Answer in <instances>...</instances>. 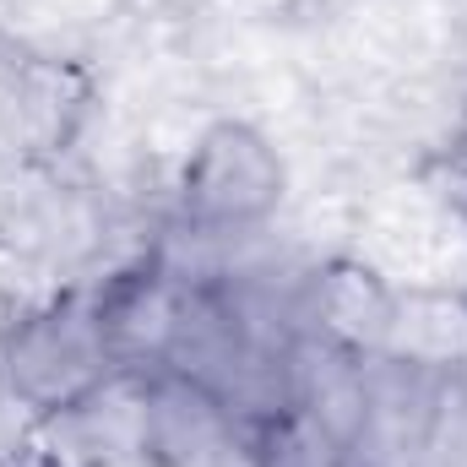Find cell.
Listing matches in <instances>:
<instances>
[{
    "mask_svg": "<svg viewBox=\"0 0 467 467\" xmlns=\"http://www.w3.org/2000/svg\"><path fill=\"white\" fill-rule=\"evenodd\" d=\"M0 369L11 397L44 424L77 397H88L104 375H115V358L104 348L93 294H66L0 332Z\"/></svg>",
    "mask_w": 467,
    "mask_h": 467,
    "instance_id": "obj_1",
    "label": "cell"
},
{
    "mask_svg": "<svg viewBox=\"0 0 467 467\" xmlns=\"http://www.w3.org/2000/svg\"><path fill=\"white\" fill-rule=\"evenodd\" d=\"M288 196L283 152L266 130L244 119H218L196 136L180 169V213L196 234H244L261 229Z\"/></svg>",
    "mask_w": 467,
    "mask_h": 467,
    "instance_id": "obj_2",
    "label": "cell"
},
{
    "mask_svg": "<svg viewBox=\"0 0 467 467\" xmlns=\"http://www.w3.org/2000/svg\"><path fill=\"white\" fill-rule=\"evenodd\" d=\"M451 380L397 364L386 353L364 358V419L348 441V467H430L441 446Z\"/></svg>",
    "mask_w": 467,
    "mask_h": 467,
    "instance_id": "obj_3",
    "label": "cell"
},
{
    "mask_svg": "<svg viewBox=\"0 0 467 467\" xmlns=\"http://www.w3.org/2000/svg\"><path fill=\"white\" fill-rule=\"evenodd\" d=\"M185 288H191V277L169 261H136L93 288L99 332H104L115 369L158 375L169 364V348L180 337V316H185Z\"/></svg>",
    "mask_w": 467,
    "mask_h": 467,
    "instance_id": "obj_4",
    "label": "cell"
},
{
    "mask_svg": "<svg viewBox=\"0 0 467 467\" xmlns=\"http://www.w3.org/2000/svg\"><path fill=\"white\" fill-rule=\"evenodd\" d=\"M55 457L77 467H130L147 457V375L115 369L88 397L44 419Z\"/></svg>",
    "mask_w": 467,
    "mask_h": 467,
    "instance_id": "obj_5",
    "label": "cell"
},
{
    "mask_svg": "<svg viewBox=\"0 0 467 467\" xmlns=\"http://www.w3.org/2000/svg\"><path fill=\"white\" fill-rule=\"evenodd\" d=\"M391 316H397V288L358 255H337L316 266L299 299V327L358 358H375L386 348Z\"/></svg>",
    "mask_w": 467,
    "mask_h": 467,
    "instance_id": "obj_6",
    "label": "cell"
},
{
    "mask_svg": "<svg viewBox=\"0 0 467 467\" xmlns=\"http://www.w3.org/2000/svg\"><path fill=\"white\" fill-rule=\"evenodd\" d=\"M250 435L223 413V402L213 391H202L196 380L158 369L147 375V457L152 467H207L218 457L239 451Z\"/></svg>",
    "mask_w": 467,
    "mask_h": 467,
    "instance_id": "obj_7",
    "label": "cell"
},
{
    "mask_svg": "<svg viewBox=\"0 0 467 467\" xmlns=\"http://www.w3.org/2000/svg\"><path fill=\"white\" fill-rule=\"evenodd\" d=\"M288 402L348 451L364 419V358L299 327L288 343Z\"/></svg>",
    "mask_w": 467,
    "mask_h": 467,
    "instance_id": "obj_8",
    "label": "cell"
},
{
    "mask_svg": "<svg viewBox=\"0 0 467 467\" xmlns=\"http://www.w3.org/2000/svg\"><path fill=\"white\" fill-rule=\"evenodd\" d=\"M386 358L451 380L467 369V294L457 288H402L386 332Z\"/></svg>",
    "mask_w": 467,
    "mask_h": 467,
    "instance_id": "obj_9",
    "label": "cell"
},
{
    "mask_svg": "<svg viewBox=\"0 0 467 467\" xmlns=\"http://www.w3.org/2000/svg\"><path fill=\"white\" fill-rule=\"evenodd\" d=\"M250 467H348V457L316 419L288 408L250 435Z\"/></svg>",
    "mask_w": 467,
    "mask_h": 467,
    "instance_id": "obj_10",
    "label": "cell"
},
{
    "mask_svg": "<svg viewBox=\"0 0 467 467\" xmlns=\"http://www.w3.org/2000/svg\"><path fill=\"white\" fill-rule=\"evenodd\" d=\"M27 408L11 397V386H5V369H0V457L5 451H16V441H22V430H27Z\"/></svg>",
    "mask_w": 467,
    "mask_h": 467,
    "instance_id": "obj_11",
    "label": "cell"
}]
</instances>
